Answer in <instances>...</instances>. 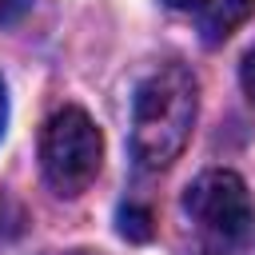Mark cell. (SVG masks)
Masks as SVG:
<instances>
[{"mask_svg": "<svg viewBox=\"0 0 255 255\" xmlns=\"http://www.w3.org/2000/svg\"><path fill=\"white\" fill-rule=\"evenodd\" d=\"M239 80H243V92H247V100L255 104V48L243 56V68H239Z\"/></svg>", "mask_w": 255, "mask_h": 255, "instance_id": "cell-7", "label": "cell"}, {"mask_svg": "<svg viewBox=\"0 0 255 255\" xmlns=\"http://www.w3.org/2000/svg\"><path fill=\"white\" fill-rule=\"evenodd\" d=\"M255 12V0H207L199 8V36L203 44H223L247 16Z\"/></svg>", "mask_w": 255, "mask_h": 255, "instance_id": "cell-4", "label": "cell"}, {"mask_svg": "<svg viewBox=\"0 0 255 255\" xmlns=\"http://www.w3.org/2000/svg\"><path fill=\"white\" fill-rule=\"evenodd\" d=\"M167 4H171V8H179V12H199L207 0H167Z\"/></svg>", "mask_w": 255, "mask_h": 255, "instance_id": "cell-9", "label": "cell"}, {"mask_svg": "<svg viewBox=\"0 0 255 255\" xmlns=\"http://www.w3.org/2000/svg\"><path fill=\"white\" fill-rule=\"evenodd\" d=\"M199 116V84L183 64L151 68L131 100V155L139 167L159 171L179 159Z\"/></svg>", "mask_w": 255, "mask_h": 255, "instance_id": "cell-1", "label": "cell"}, {"mask_svg": "<svg viewBox=\"0 0 255 255\" xmlns=\"http://www.w3.org/2000/svg\"><path fill=\"white\" fill-rule=\"evenodd\" d=\"M120 235H128V239H135V243L151 239V211H147V207H135V203L120 207Z\"/></svg>", "mask_w": 255, "mask_h": 255, "instance_id": "cell-5", "label": "cell"}, {"mask_svg": "<svg viewBox=\"0 0 255 255\" xmlns=\"http://www.w3.org/2000/svg\"><path fill=\"white\" fill-rule=\"evenodd\" d=\"M28 4H32V0H0V24H8V20H16V16H24V12H28Z\"/></svg>", "mask_w": 255, "mask_h": 255, "instance_id": "cell-8", "label": "cell"}, {"mask_svg": "<svg viewBox=\"0 0 255 255\" xmlns=\"http://www.w3.org/2000/svg\"><path fill=\"white\" fill-rule=\"evenodd\" d=\"M100 163H104V135L96 120L76 104L52 112L40 131V171L48 187L72 199L88 191V183L100 175Z\"/></svg>", "mask_w": 255, "mask_h": 255, "instance_id": "cell-3", "label": "cell"}, {"mask_svg": "<svg viewBox=\"0 0 255 255\" xmlns=\"http://www.w3.org/2000/svg\"><path fill=\"white\" fill-rule=\"evenodd\" d=\"M183 211L203 239V255H247L255 243V199L227 167L195 175L183 191Z\"/></svg>", "mask_w": 255, "mask_h": 255, "instance_id": "cell-2", "label": "cell"}, {"mask_svg": "<svg viewBox=\"0 0 255 255\" xmlns=\"http://www.w3.org/2000/svg\"><path fill=\"white\" fill-rule=\"evenodd\" d=\"M20 231H24V207H20L12 195H4V191H0V247L16 243V239H20Z\"/></svg>", "mask_w": 255, "mask_h": 255, "instance_id": "cell-6", "label": "cell"}, {"mask_svg": "<svg viewBox=\"0 0 255 255\" xmlns=\"http://www.w3.org/2000/svg\"><path fill=\"white\" fill-rule=\"evenodd\" d=\"M4 112H8V104H4V84H0V131H4Z\"/></svg>", "mask_w": 255, "mask_h": 255, "instance_id": "cell-10", "label": "cell"}]
</instances>
